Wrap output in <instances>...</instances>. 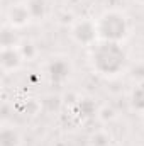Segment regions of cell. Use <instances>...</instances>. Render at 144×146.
Listing matches in <instances>:
<instances>
[{
  "instance_id": "obj_3",
  "label": "cell",
  "mask_w": 144,
  "mask_h": 146,
  "mask_svg": "<svg viewBox=\"0 0 144 146\" xmlns=\"http://www.w3.org/2000/svg\"><path fill=\"white\" fill-rule=\"evenodd\" d=\"M71 37L73 41L80 46H93L98 41V33H97V24L95 21L90 19H81L75 22L71 27Z\"/></svg>"
},
{
  "instance_id": "obj_12",
  "label": "cell",
  "mask_w": 144,
  "mask_h": 146,
  "mask_svg": "<svg viewBox=\"0 0 144 146\" xmlns=\"http://www.w3.org/2000/svg\"><path fill=\"white\" fill-rule=\"evenodd\" d=\"M131 76L136 83H144V63H137L131 68Z\"/></svg>"
},
{
  "instance_id": "obj_9",
  "label": "cell",
  "mask_w": 144,
  "mask_h": 146,
  "mask_svg": "<svg viewBox=\"0 0 144 146\" xmlns=\"http://www.w3.org/2000/svg\"><path fill=\"white\" fill-rule=\"evenodd\" d=\"M27 7H29L32 19H36V21L44 19V15H46V2L44 0H29Z\"/></svg>"
},
{
  "instance_id": "obj_5",
  "label": "cell",
  "mask_w": 144,
  "mask_h": 146,
  "mask_svg": "<svg viewBox=\"0 0 144 146\" xmlns=\"http://www.w3.org/2000/svg\"><path fill=\"white\" fill-rule=\"evenodd\" d=\"M24 63V56L19 49V46L14 48H2L0 51V68L3 73L17 72Z\"/></svg>"
},
{
  "instance_id": "obj_11",
  "label": "cell",
  "mask_w": 144,
  "mask_h": 146,
  "mask_svg": "<svg viewBox=\"0 0 144 146\" xmlns=\"http://www.w3.org/2000/svg\"><path fill=\"white\" fill-rule=\"evenodd\" d=\"M19 49H20V53H22L24 60H27V61L34 60V58H36V54H37L36 46H34L31 41H26V42H22V44L19 46Z\"/></svg>"
},
{
  "instance_id": "obj_7",
  "label": "cell",
  "mask_w": 144,
  "mask_h": 146,
  "mask_svg": "<svg viewBox=\"0 0 144 146\" xmlns=\"http://www.w3.org/2000/svg\"><path fill=\"white\" fill-rule=\"evenodd\" d=\"M0 146H22V134L15 126L3 124L0 129Z\"/></svg>"
},
{
  "instance_id": "obj_10",
  "label": "cell",
  "mask_w": 144,
  "mask_h": 146,
  "mask_svg": "<svg viewBox=\"0 0 144 146\" xmlns=\"http://www.w3.org/2000/svg\"><path fill=\"white\" fill-rule=\"evenodd\" d=\"M0 44H2V48H14V46H17L15 34H14L12 27H3V31L0 34Z\"/></svg>"
},
{
  "instance_id": "obj_8",
  "label": "cell",
  "mask_w": 144,
  "mask_h": 146,
  "mask_svg": "<svg viewBox=\"0 0 144 146\" xmlns=\"http://www.w3.org/2000/svg\"><path fill=\"white\" fill-rule=\"evenodd\" d=\"M129 106L137 114H144V83H136L129 94Z\"/></svg>"
},
{
  "instance_id": "obj_13",
  "label": "cell",
  "mask_w": 144,
  "mask_h": 146,
  "mask_svg": "<svg viewBox=\"0 0 144 146\" xmlns=\"http://www.w3.org/2000/svg\"><path fill=\"white\" fill-rule=\"evenodd\" d=\"M136 3H139V5H144V0H134Z\"/></svg>"
},
{
  "instance_id": "obj_6",
  "label": "cell",
  "mask_w": 144,
  "mask_h": 146,
  "mask_svg": "<svg viewBox=\"0 0 144 146\" xmlns=\"http://www.w3.org/2000/svg\"><path fill=\"white\" fill-rule=\"evenodd\" d=\"M48 75L53 83H63L71 75V63L68 58H54L48 66Z\"/></svg>"
},
{
  "instance_id": "obj_4",
  "label": "cell",
  "mask_w": 144,
  "mask_h": 146,
  "mask_svg": "<svg viewBox=\"0 0 144 146\" xmlns=\"http://www.w3.org/2000/svg\"><path fill=\"white\" fill-rule=\"evenodd\" d=\"M7 26L12 29H22L31 24L32 15L29 12L27 3H14L7 10Z\"/></svg>"
},
{
  "instance_id": "obj_2",
  "label": "cell",
  "mask_w": 144,
  "mask_h": 146,
  "mask_svg": "<svg viewBox=\"0 0 144 146\" xmlns=\"http://www.w3.org/2000/svg\"><path fill=\"white\" fill-rule=\"evenodd\" d=\"M98 41H110V42H122L129 36V22L122 12L117 10H105L104 14L95 19Z\"/></svg>"
},
{
  "instance_id": "obj_1",
  "label": "cell",
  "mask_w": 144,
  "mask_h": 146,
  "mask_svg": "<svg viewBox=\"0 0 144 146\" xmlns=\"http://www.w3.org/2000/svg\"><path fill=\"white\" fill-rule=\"evenodd\" d=\"M88 61L92 70L105 78H115L124 73L127 65V54L120 42L97 41L90 48Z\"/></svg>"
}]
</instances>
